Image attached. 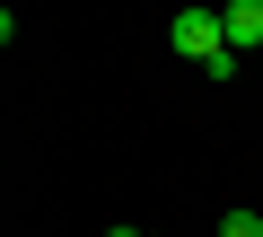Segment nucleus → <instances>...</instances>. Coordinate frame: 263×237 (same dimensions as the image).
<instances>
[{
    "mask_svg": "<svg viewBox=\"0 0 263 237\" xmlns=\"http://www.w3.org/2000/svg\"><path fill=\"white\" fill-rule=\"evenodd\" d=\"M167 44H176L184 62H202L211 79H237V62H246V53H228V18H219V9H176V18H167Z\"/></svg>",
    "mask_w": 263,
    "mask_h": 237,
    "instance_id": "obj_1",
    "label": "nucleus"
},
{
    "mask_svg": "<svg viewBox=\"0 0 263 237\" xmlns=\"http://www.w3.org/2000/svg\"><path fill=\"white\" fill-rule=\"evenodd\" d=\"M219 18H228V53H254L263 44V0H228Z\"/></svg>",
    "mask_w": 263,
    "mask_h": 237,
    "instance_id": "obj_2",
    "label": "nucleus"
},
{
    "mask_svg": "<svg viewBox=\"0 0 263 237\" xmlns=\"http://www.w3.org/2000/svg\"><path fill=\"white\" fill-rule=\"evenodd\" d=\"M219 237H263V211H228V220H219Z\"/></svg>",
    "mask_w": 263,
    "mask_h": 237,
    "instance_id": "obj_3",
    "label": "nucleus"
},
{
    "mask_svg": "<svg viewBox=\"0 0 263 237\" xmlns=\"http://www.w3.org/2000/svg\"><path fill=\"white\" fill-rule=\"evenodd\" d=\"M105 237H149V228H132V220H123V228H105Z\"/></svg>",
    "mask_w": 263,
    "mask_h": 237,
    "instance_id": "obj_4",
    "label": "nucleus"
}]
</instances>
